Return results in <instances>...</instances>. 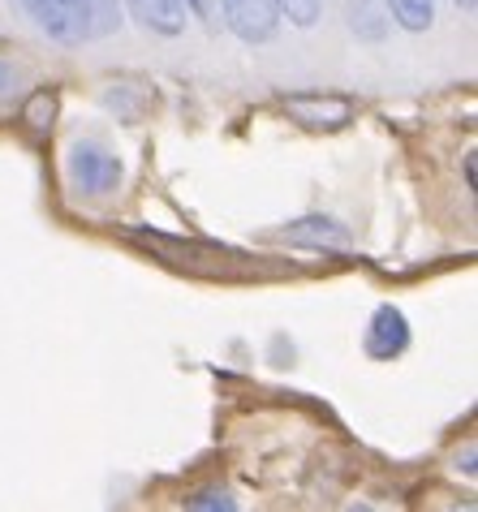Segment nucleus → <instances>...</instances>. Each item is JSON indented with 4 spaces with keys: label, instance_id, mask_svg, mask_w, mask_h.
<instances>
[{
    "label": "nucleus",
    "instance_id": "obj_1",
    "mask_svg": "<svg viewBox=\"0 0 478 512\" xmlns=\"http://www.w3.org/2000/svg\"><path fill=\"white\" fill-rule=\"evenodd\" d=\"M31 22L56 44H82L91 39V5L87 0H18Z\"/></svg>",
    "mask_w": 478,
    "mask_h": 512
},
{
    "label": "nucleus",
    "instance_id": "obj_2",
    "mask_svg": "<svg viewBox=\"0 0 478 512\" xmlns=\"http://www.w3.org/2000/svg\"><path fill=\"white\" fill-rule=\"evenodd\" d=\"M69 177H74V186L91 198H104L121 186V160L112 155L104 142H91L82 138L69 147Z\"/></svg>",
    "mask_w": 478,
    "mask_h": 512
},
{
    "label": "nucleus",
    "instance_id": "obj_3",
    "mask_svg": "<svg viewBox=\"0 0 478 512\" xmlns=\"http://www.w3.org/2000/svg\"><path fill=\"white\" fill-rule=\"evenodd\" d=\"M224 5V22L242 44H267L280 26V13L272 0H220Z\"/></svg>",
    "mask_w": 478,
    "mask_h": 512
},
{
    "label": "nucleus",
    "instance_id": "obj_4",
    "mask_svg": "<svg viewBox=\"0 0 478 512\" xmlns=\"http://www.w3.org/2000/svg\"><path fill=\"white\" fill-rule=\"evenodd\" d=\"M362 349H367L375 362L401 358V353L410 349V319H405L397 306H379L371 315V323H367V340H362Z\"/></svg>",
    "mask_w": 478,
    "mask_h": 512
},
{
    "label": "nucleus",
    "instance_id": "obj_5",
    "mask_svg": "<svg viewBox=\"0 0 478 512\" xmlns=\"http://www.w3.org/2000/svg\"><path fill=\"white\" fill-rule=\"evenodd\" d=\"M289 112L298 117L302 125L311 130H341L354 117V104L349 99H315V95H298V99H285Z\"/></svg>",
    "mask_w": 478,
    "mask_h": 512
},
{
    "label": "nucleus",
    "instance_id": "obj_6",
    "mask_svg": "<svg viewBox=\"0 0 478 512\" xmlns=\"http://www.w3.org/2000/svg\"><path fill=\"white\" fill-rule=\"evenodd\" d=\"M130 18L156 35H181L186 31V5L181 0H125Z\"/></svg>",
    "mask_w": 478,
    "mask_h": 512
},
{
    "label": "nucleus",
    "instance_id": "obj_7",
    "mask_svg": "<svg viewBox=\"0 0 478 512\" xmlns=\"http://www.w3.org/2000/svg\"><path fill=\"white\" fill-rule=\"evenodd\" d=\"M285 241H293V246H319V250H328V246H349V233L341 229L336 220L328 216H306L298 224H289L285 233H280Z\"/></svg>",
    "mask_w": 478,
    "mask_h": 512
},
{
    "label": "nucleus",
    "instance_id": "obj_8",
    "mask_svg": "<svg viewBox=\"0 0 478 512\" xmlns=\"http://www.w3.org/2000/svg\"><path fill=\"white\" fill-rule=\"evenodd\" d=\"M388 13L397 18L401 31H427L435 22V0H388Z\"/></svg>",
    "mask_w": 478,
    "mask_h": 512
},
{
    "label": "nucleus",
    "instance_id": "obj_9",
    "mask_svg": "<svg viewBox=\"0 0 478 512\" xmlns=\"http://www.w3.org/2000/svg\"><path fill=\"white\" fill-rule=\"evenodd\" d=\"M280 18H289L293 26H315L319 22V0H272Z\"/></svg>",
    "mask_w": 478,
    "mask_h": 512
},
{
    "label": "nucleus",
    "instance_id": "obj_10",
    "mask_svg": "<svg viewBox=\"0 0 478 512\" xmlns=\"http://www.w3.org/2000/svg\"><path fill=\"white\" fill-rule=\"evenodd\" d=\"M22 117L31 121L35 130H48V125H52V117H56V91H35Z\"/></svg>",
    "mask_w": 478,
    "mask_h": 512
},
{
    "label": "nucleus",
    "instance_id": "obj_11",
    "mask_svg": "<svg viewBox=\"0 0 478 512\" xmlns=\"http://www.w3.org/2000/svg\"><path fill=\"white\" fill-rule=\"evenodd\" d=\"M354 31L367 35V39L384 35V18H379V5H375V0H358V9H354Z\"/></svg>",
    "mask_w": 478,
    "mask_h": 512
},
{
    "label": "nucleus",
    "instance_id": "obj_12",
    "mask_svg": "<svg viewBox=\"0 0 478 512\" xmlns=\"http://www.w3.org/2000/svg\"><path fill=\"white\" fill-rule=\"evenodd\" d=\"M91 5V35H108L117 26V0H87Z\"/></svg>",
    "mask_w": 478,
    "mask_h": 512
},
{
    "label": "nucleus",
    "instance_id": "obj_13",
    "mask_svg": "<svg viewBox=\"0 0 478 512\" xmlns=\"http://www.w3.org/2000/svg\"><path fill=\"white\" fill-rule=\"evenodd\" d=\"M190 508H237V504H233L229 491H203V495L190 500Z\"/></svg>",
    "mask_w": 478,
    "mask_h": 512
},
{
    "label": "nucleus",
    "instance_id": "obj_14",
    "mask_svg": "<svg viewBox=\"0 0 478 512\" xmlns=\"http://www.w3.org/2000/svg\"><path fill=\"white\" fill-rule=\"evenodd\" d=\"M186 5H190L194 13H207V0H186Z\"/></svg>",
    "mask_w": 478,
    "mask_h": 512
}]
</instances>
